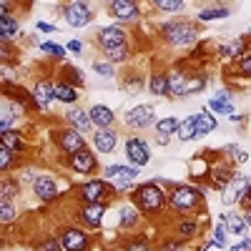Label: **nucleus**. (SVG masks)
Returning a JSON list of instances; mask_svg holds the SVG:
<instances>
[{"instance_id":"6","label":"nucleus","mask_w":251,"mask_h":251,"mask_svg":"<svg viewBox=\"0 0 251 251\" xmlns=\"http://www.w3.org/2000/svg\"><path fill=\"white\" fill-rule=\"evenodd\" d=\"M58 239L63 244V251H93V246H96L93 231H88L83 226H75V224H63Z\"/></svg>"},{"instance_id":"49","label":"nucleus","mask_w":251,"mask_h":251,"mask_svg":"<svg viewBox=\"0 0 251 251\" xmlns=\"http://www.w3.org/2000/svg\"><path fill=\"white\" fill-rule=\"evenodd\" d=\"M38 48H40V50H43L46 55H50V58H55V60H63V58H66V55H68V50H66V48H63V46H58V43H50V40H46V43H40Z\"/></svg>"},{"instance_id":"20","label":"nucleus","mask_w":251,"mask_h":251,"mask_svg":"<svg viewBox=\"0 0 251 251\" xmlns=\"http://www.w3.org/2000/svg\"><path fill=\"white\" fill-rule=\"evenodd\" d=\"M116 214H118V228H123V231H136V228L141 226V221H143L141 211H138V208H136L128 199L118 203Z\"/></svg>"},{"instance_id":"50","label":"nucleus","mask_w":251,"mask_h":251,"mask_svg":"<svg viewBox=\"0 0 251 251\" xmlns=\"http://www.w3.org/2000/svg\"><path fill=\"white\" fill-rule=\"evenodd\" d=\"M93 71H96L100 78H116V66H113V63H108L106 58L93 60Z\"/></svg>"},{"instance_id":"58","label":"nucleus","mask_w":251,"mask_h":251,"mask_svg":"<svg viewBox=\"0 0 251 251\" xmlns=\"http://www.w3.org/2000/svg\"><path fill=\"white\" fill-rule=\"evenodd\" d=\"M153 141H156V143H163V146H166V143H169L171 138H166V136H158V133H153Z\"/></svg>"},{"instance_id":"27","label":"nucleus","mask_w":251,"mask_h":251,"mask_svg":"<svg viewBox=\"0 0 251 251\" xmlns=\"http://www.w3.org/2000/svg\"><path fill=\"white\" fill-rule=\"evenodd\" d=\"M208 111H211V113H221V116H231V113H236V106H234V91H228V88L216 91V96H211V100H208Z\"/></svg>"},{"instance_id":"7","label":"nucleus","mask_w":251,"mask_h":251,"mask_svg":"<svg viewBox=\"0 0 251 251\" xmlns=\"http://www.w3.org/2000/svg\"><path fill=\"white\" fill-rule=\"evenodd\" d=\"M53 146L58 149V153H63L66 158L75 156L78 151H86V136H83L80 131L71 128V126H63V128H53Z\"/></svg>"},{"instance_id":"21","label":"nucleus","mask_w":251,"mask_h":251,"mask_svg":"<svg viewBox=\"0 0 251 251\" xmlns=\"http://www.w3.org/2000/svg\"><path fill=\"white\" fill-rule=\"evenodd\" d=\"M203 231V224L196 216H178L174 221V236L183 239V241H196Z\"/></svg>"},{"instance_id":"26","label":"nucleus","mask_w":251,"mask_h":251,"mask_svg":"<svg viewBox=\"0 0 251 251\" xmlns=\"http://www.w3.org/2000/svg\"><path fill=\"white\" fill-rule=\"evenodd\" d=\"M166 73H169V96H171V98H188V93H186L188 68H183V66H171V68H166Z\"/></svg>"},{"instance_id":"43","label":"nucleus","mask_w":251,"mask_h":251,"mask_svg":"<svg viewBox=\"0 0 251 251\" xmlns=\"http://www.w3.org/2000/svg\"><path fill=\"white\" fill-rule=\"evenodd\" d=\"M151 8L158 10V13H169V15H174V13H181V10L186 8V3H183V0H153Z\"/></svg>"},{"instance_id":"22","label":"nucleus","mask_w":251,"mask_h":251,"mask_svg":"<svg viewBox=\"0 0 251 251\" xmlns=\"http://www.w3.org/2000/svg\"><path fill=\"white\" fill-rule=\"evenodd\" d=\"M244 35L249 38V50L239 60L228 63V68H226V78H231V83L234 80H251V30Z\"/></svg>"},{"instance_id":"31","label":"nucleus","mask_w":251,"mask_h":251,"mask_svg":"<svg viewBox=\"0 0 251 251\" xmlns=\"http://www.w3.org/2000/svg\"><path fill=\"white\" fill-rule=\"evenodd\" d=\"M234 13L231 5H203L199 13H196V23H208V20H221V18H228Z\"/></svg>"},{"instance_id":"33","label":"nucleus","mask_w":251,"mask_h":251,"mask_svg":"<svg viewBox=\"0 0 251 251\" xmlns=\"http://www.w3.org/2000/svg\"><path fill=\"white\" fill-rule=\"evenodd\" d=\"M219 128V121L211 111H199L196 113V131H199V138L201 136H208Z\"/></svg>"},{"instance_id":"3","label":"nucleus","mask_w":251,"mask_h":251,"mask_svg":"<svg viewBox=\"0 0 251 251\" xmlns=\"http://www.w3.org/2000/svg\"><path fill=\"white\" fill-rule=\"evenodd\" d=\"M199 23H191L186 18H171L166 23L158 25V38L163 40L169 48H178V50H186V48H196L199 46Z\"/></svg>"},{"instance_id":"46","label":"nucleus","mask_w":251,"mask_h":251,"mask_svg":"<svg viewBox=\"0 0 251 251\" xmlns=\"http://www.w3.org/2000/svg\"><path fill=\"white\" fill-rule=\"evenodd\" d=\"M156 251H188V241L178 236H166L156 244Z\"/></svg>"},{"instance_id":"51","label":"nucleus","mask_w":251,"mask_h":251,"mask_svg":"<svg viewBox=\"0 0 251 251\" xmlns=\"http://www.w3.org/2000/svg\"><path fill=\"white\" fill-rule=\"evenodd\" d=\"M66 50L68 53H73V55H83V40H78V38H73L71 43L66 46Z\"/></svg>"},{"instance_id":"11","label":"nucleus","mask_w":251,"mask_h":251,"mask_svg":"<svg viewBox=\"0 0 251 251\" xmlns=\"http://www.w3.org/2000/svg\"><path fill=\"white\" fill-rule=\"evenodd\" d=\"M30 93H33V100H35V108H38L40 113H50V111H53V103L58 100V98H55V80H50L48 75L38 78V80L33 83Z\"/></svg>"},{"instance_id":"12","label":"nucleus","mask_w":251,"mask_h":251,"mask_svg":"<svg viewBox=\"0 0 251 251\" xmlns=\"http://www.w3.org/2000/svg\"><path fill=\"white\" fill-rule=\"evenodd\" d=\"M93 40L103 53V50H111V48L128 46V30H126L123 25H103V28L96 30Z\"/></svg>"},{"instance_id":"23","label":"nucleus","mask_w":251,"mask_h":251,"mask_svg":"<svg viewBox=\"0 0 251 251\" xmlns=\"http://www.w3.org/2000/svg\"><path fill=\"white\" fill-rule=\"evenodd\" d=\"M246 50H249V38H246V35L231 38V40H226V43L216 46V55H219L221 60H228V63L239 60Z\"/></svg>"},{"instance_id":"30","label":"nucleus","mask_w":251,"mask_h":251,"mask_svg":"<svg viewBox=\"0 0 251 251\" xmlns=\"http://www.w3.org/2000/svg\"><path fill=\"white\" fill-rule=\"evenodd\" d=\"M88 113H91V121H93L96 128H111V126H116V111L108 108V106H103V103L91 106Z\"/></svg>"},{"instance_id":"53","label":"nucleus","mask_w":251,"mask_h":251,"mask_svg":"<svg viewBox=\"0 0 251 251\" xmlns=\"http://www.w3.org/2000/svg\"><path fill=\"white\" fill-rule=\"evenodd\" d=\"M35 28H38L40 33H55V30H58L53 23H46V20H38V23H35Z\"/></svg>"},{"instance_id":"19","label":"nucleus","mask_w":251,"mask_h":251,"mask_svg":"<svg viewBox=\"0 0 251 251\" xmlns=\"http://www.w3.org/2000/svg\"><path fill=\"white\" fill-rule=\"evenodd\" d=\"M214 156H216V153H211V149H203L201 153H196V156L191 158V163H188V169H191V171H188V176H191L194 183H206Z\"/></svg>"},{"instance_id":"55","label":"nucleus","mask_w":251,"mask_h":251,"mask_svg":"<svg viewBox=\"0 0 251 251\" xmlns=\"http://www.w3.org/2000/svg\"><path fill=\"white\" fill-rule=\"evenodd\" d=\"M228 121L236 123V126H244V123H246V116H241V113H231V116H228Z\"/></svg>"},{"instance_id":"29","label":"nucleus","mask_w":251,"mask_h":251,"mask_svg":"<svg viewBox=\"0 0 251 251\" xmlns=\"http://www.w3.org/2000/svg\"><path fill=\"white\" fill-rule=\"evenodd\" d=\"M146 86H149V80H146V75L138 71V68H131V71H126L121 75V88L126 93H131V96H138L146 91Z\"/></svg>"},{"instance_id":"2","label":"nucleus","mask_w":251,"mask_h":251,"mask_svg":"<svg viewBox=\"0 0 251 251\" xmlns=\"http://www.w3.org/2000/svg\"><path fill=\"white\" fill-rule=\"evenodd\" d=\"M169 211L176 216H196L206 211V191L199 183H176L169 191Z\"/></svg>"},{"instance_id":"44","label":"nucleus","mask_w":251,"mask_h":251,"mask_svg":"<svg viewBox=\"0 0 251 251\" xmlns=\"http://www.w3.org/2000/svg\"><path fill=\"white\" fill-rule=\"evenodd\" d=\"M3 146L5 149H10L13 153H25V141H23V136H20V131H13V133H8V136H3Z\"/></svg>"},{"instance_id":"15","label":"nucleus","mask_w":251,"mask_h":251,"mask_svg":"<svg viewBox=\"0 0 251 251\" xmlns=\"http://www.w3.org/2000/svg\"><path fill=\"white\" fill-rule=\"evenodd\" d=\"M123 153H126V161H128L131 166L143 169V166L151 161V146L141 136H128L126 143H123Z\"/></svg>"},{"instance_id":"10","label":"nucleus","mask_w":251,"mask_h":251,"mask_svg":"<svg viewBox=\"0 0 251 251\" xmlns=\"http://www.w3.org/2000/svg\"><path fill=\"white\" fill-rule=\"evenodd\" d=\"M60 15L71 28H86L93 23V10L88 3H80V0H73V3H63L60 5Z\"/></svg>"},{"instance_id":"25","label":"nucleus","mask_w":251,"mask_h":251,"mask_svg":"<svg viewBox=\"0 0 251 251\" xmlns=\"http://www.w3.org/2000/svg\"><path fill=\"white\" fill-rule=\"evenodd\" d=\"M118 146V131L116 126L111 128H96L93 131V149L96 153H113Z\"/></svg>"},{"instance_id":"18","label":"nucleus","mask_w":251,"mask_h":251,"mask_svg":"<svg viewBox=\"0 0 251 251\" xmlns=\"http://www.w3.org/2000/svg\"><path fill=\"white\" fill-rule=\"evenodd\" d=\"M249 186H251V176H236L231 183H228L224 191H221V203L224 206H241L246 191H249Z\"/></svg>"},{"instance_id":"13","label":"nucleus","mask_w":251,"mask_h":251,"mask_svg":"<svg viewBox=\"0 0 251 251\" xmlns=\"http://www.w3.org/2000/svg\"><path fill=\"white\" fill-rule=\"evenodd\" d=\"M123 123L128 126V128H133V131L151 128V126L158 123V118H156V108L151 106V103H141V106H133V108L126 111Z\"/></svg>"},{"instance_id":"36","label":"nucleus","mask_w":251,"mask_h":251,"mask_svg":"<svg viewBox=\"0 0 251 251\" xmlns=\"http://www.w3.org/2000/svg\"><path fill=\"white\" fill-rule=\"evenodd\" d=\"M18 35H20V23H18V20L13 15L0 18V40L8 43V40H15Z\"/></svg>"},{"instance_id":"17","label":"nucleus","mask_w":251,"mask_h":251,"mask_svg":"<svg viewBox=\"0 0 251 251\" xmlns=\"http://www.w3.org/2000/svg\"><path fill=\"white\" fill-rule=\"evenodd\" d=\"M33 196L40 203H53V201H58L63 196V191L58 188V181L50 174H43V176H38V181L33 183Z\"/></svg>"},{"instance_id":"1","label":"nucleus","mask_w":251,"mask_h":251,"mask_svg":"<svg viewBox=\"0 0 251 251\" xmlns=\"http://www.w3.org/2000/svg\"><path fill=\"white\" fill-rule=\"evenodd\" d=\"M128 201L138 208L143 219H161V216H166V211H169V191L156 181L138 183L131 191Z\"/></svg>"},{"instance_id":"42","label":"nucleus","mask_w":251,"mask_h":251,"mask_svg":"<svg viewBox=\"0 0 251 251\" xmlns=\"http://www.w3.org/2000/svg\"><path fill=\"white\" fill-rule=\"evenodd\" d=\"M20 194V183L15 178L3 176V186H0V201H15Z\"/></svg>"},{"instance_id":"9","label":"nucleus","mask_w":251,"mask_h":251,"mask_svg":"<svg viewBox=\"0 0 251 251\" xmlns=\"http://www.w3.org/2000/svg\"><path fill=\"white\" fill-rule=\"evenodd\" d=\"M111 208V201H100V203H80L78 211H75V219L83 228L88 231H96V228L103 226V219H106Z\"/></svg>"},{"instance_id":"45","label":"nucleus","mask_w":251,"mask_h":251,"mask_svg":"<svg viewBox=\"0 0 251 251\" xmlns=\"http://www.w3.org/2000/svg\"><path fill=\"white\" fill-rule=\"evenodd\" d=\"M131 46H121V48H111V50H103V58H106L108 63H113V66H118V63H126L131 58Z\"/></svg>"},{"instance_id":"16","label":"nucleus","mask_w":251,"mask_h":251,"mask_svg":"<svg viewBox=\"0 0 251 251\" xmlns=\"http://www.w3.org/2000/svg\"><path fill=\"white\" fill-rule=\"evenodd\" d=\"M106 13L116 18L118 23H138L143 10L136 0H111V3H106Z\"/></svg>"},{"instance_id":"34","label":"nucleus","mask_w":251,"mask_h":251,"mask_svg":"<svg viewBox=\"0 0 251 251\" xmlns=\"http://www.w3.org/2000/svg\"><path fill=\"white\" fill-rule=\"evenodd\" d=\"M116 251H156V246H151L146 236H126Z\"/></svg>"},{"instance_id":"24","label":"nucleus","mask_w":251,"mask_h":251,"mask_svg":"<svg viewBox=\"0 0 251 251\" xmlns=\"http://www.w3.org/2000/svg\"><path fill=\"white\" fill-rule=\"evenodd\" d=\"M63 121H66L71 128L80 131V133H91V128H93L91 113H88V108H83V106H71L66 113H63Z\"/></svg>"},{"instance_id":"37","label":"nucleus","mask_w":251,"mask_h":251,"mask_svg":"<svg viewBox=\"0 0 251 251\" xmlns=\"http://www.w3.org/2000/svg\"><path fill=\"white\" fill-rule=\"evenodd\" d=\"M176 138H178V141H183V143L199 138V131H196V116H188V118H183V121H181L178 131H176Z\"/></svg>"},{"instance_id":"8","label":"nucleus","mask_w":251,"mask_h":251,"mask_svg":"<svg viewBox=\"0 0 251 251\" xmlns=\"http://www.w3.org/2000/svg\"><path fill=\"white\" fill-rule=\"evenodd\" d=\"M236 176H239L236 163H234V161H228L224 153H216L214 161H211V169H208V178H206V183H211L216 191H224V188L231 183Z\"/></svg>"},{"instance_id":"5","label":"nucleus","mask_w":251,"mask_h":251,"mask_svg":"<svg viewBox=\"0 0 251 251\" xmlns=\"http://www.w3.org/2000/svg\"><path fill=\"white\" fill-rule=\"evenodd\" d=\"M73 196L78 203H100V201H116L113 186L106 178H86L83 183L73 186Z\"/></svg>"},{"instance_id":"48","label":"nucleus","mask_w":251,"mask_h":251,"mask_svg":"<svg viewBox=\"0 0 251 251\" xmlns=\"http://www.w3.org/2000/svg\"><path fill=\"white\" fill-rule=\"evenodd\" d=\"M15 161H18V153H13L10 149H5V146H0V171H3V174L13 171Z\"/></svg>"},{"instance_id":"4","label":"nucleus","mask_w":251,"mask_h":251,"mask_svg":"<svg viewBox=\"0 0 251 251\" xmlns=\"http://www.w3.org/2000/svg\"><path fill=\"white\" fill-rule=\"evenodd\" d=\"M100 174H103V178L113 186L116 199H128L131 191L136 188L133 181L141 176V169H138V166H131V163H111Z\"/></svg>"},{"instance_id":"54","label":"nucleus","mask_w":251,"mask_h":251,"mask_svg":"<svg viewBox=\"0 0 251 251\" xmlns=\"http://www.w3.org/2000/svg\"><path fill=\"white\" fill-rule=\"evenodd\" d=\"M10 10H13V3L3 0V3H0V18H8V15H10Z\"/></svg>"},{"instance_id":"32","label":"nucleus","mask_w":251,"mask_h":251,"mask_svg":"<svg viewBox=\"0 0 251 251\" xmlns=\"http://www.w3.org/2000/svg\"><path fill=\"white\" fill-rule=\"evenodd\" d=\"M151 96H169V73L166 71H153L151 78H149V86H146Z\"/></svg>"},{"instance_id":"28","label":"nucleus","mask_w":251,"mask_h":251,"mask_svg":"<svg viewBox=\"0 0 251 251\" xmlns=\"http://www.w3.org/2000/svg\"><path fill=\"white\" fill-rule=\"evenodd\" d=\"M55 98L58 103H63V106H78V100H80V88H75L73 83L68 80H63L60 75L55 78Z\"/></svg>"},{"instance_id":"52","label":"nucleus","mask_w":251,"mask_h":251,"mask_svg":"<svg viewBox=\"0 0 251 251\" xmlns=\"http://www.w3.org/2000/svg\"><path fill=\"white\" fill-rule=\"evenodd\" d=\"M231 251H251V236H244L239 244L231 246Z\"/></svg>"},{"instance_id":"39","label":"nucleus","mask_w":251,"mask_h":251,"mask_svg":"<svg viewBox=\"0 0 251 251\" xmlns=\"http://www.w3.org/2000/svg\"><path fill=\"white\" fill-rule=\"evenodd\" d=\"M178 126H181V121L178 118H174V116H169V118H161L156 126H153V133H158V136H166V138H171V136H176V131H178Z\"/></svg>"},{"instance_id":"57","label":"nucleus","mask_w":251,"mask_h":251,"mask_svg":"<svg viewBox=\"0 0 251 251\" xmlns=\"http://www.w3.org/2000/svg\"><path fill=\"white\" fill-rule=\"evenodd\" d=\"M244 221L249 226V234H251V208H246V214H244Z\"/></svg>"},{"instance_id":"56","label":"nucleus","mask_w":251,"mask_h":251,"mask_svg":"<svg viewBox=\"0 0 251 251\" xmlns=\"http://www.w3.org/2000/svg\"><path fill=\"white\" fill-rule=\"evenodd\" d=\"M241 208H244V211H246V208H251V186H249V191H246V196L241 201Z\"/></svg>"},{"instance_id":"47","label":"nucleus","mask_w":251,"mask_h":251,"mask_svg":"<svg viewBox=\"0 0 251 251\" xmlns=\"http://www.w3.org/2000/svg\"><path fill=\"white\" fill-rule=\"evenodd\" d=\"M18 219V206L15 201H0V224L8 226Z\"/></svg>"},{"instance_id":"40","label":"nucleus","mask_w":251,"mask_h":251,"mask_svg":"<svg viewBox=\"0 0 251 251\" xmlns=\"http://www.w3.org/2000/svg\"><path fill=\"white\" fill-rule=\"evenodd\" d=\"M33 251H63V244L55 234H43L33 244Z\"/></svg>"},{"instance_id":"41","label":"nucleus","mask_w":251,"mask_h":251,"mask_svg":"<svg viewBox=\"0 0 251 251\" xmlns=\"http://www.w3.org/2000/svg\"><path fill=\"white\" fill-rule=\"evenodd\" d=\"M226 236H228V231H226V221L219 219L216 226H214V231H211V236H208V244H211L214 249H226Z\"/></svg>"},{"instance_id":"14","label":"nucleus","mask_w":251,"mask_h":251,"mask_svg":"<svg viewBox=\"0 0 251 251\" xmlns=\"http://www.w3.org/2000/svg\"><path fill=\"white\" fill-rule=\"evenodd\" d=\"M66 169H71V171L78 174V176L96 178V174L100 171V166H98V156H96V151L86 149V151H78L75 156L66 158Z\"/></svg>"},{"instance_id":"35","label":"nucleus","mask_w":251,"mask_h":251,"mask_svg":"<svg viewBox=\"0 0 251 251\" xmlns=\"http://www.w3.org/2000/svg\"><path fill=\"white\" fill-rule=\"evenodd\" d=\"M221 219L226 221V231L228 234H234V236H246L249 234V226H246L241 214H224Z\"/></svg>"},{"instance_id":"38","label":"nucleus","mask_w":251,"mask_h":251,"mask_svg":"<svg viewBox=\"0 0 251 251\" xmlns=\"http://www.w3.org/2000/svg\"><path fill=\"white\" fill-rule=\"evenodd\" d=\"M58 75H60L63 80L73 83L75 88H83V86H86V75L80 73V68H78V66H63V68L58 71Z\"/></svg>"}]
</instances>
